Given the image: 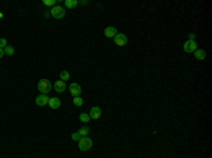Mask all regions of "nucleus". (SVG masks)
Masks as SVG:
<instances>
[{
	"instance_id": "1",
	"label": "nucleus",
	"mask_w": 212,
	"mask_h": 158,
	"mask_svg": "<svg viewBox=\"0 0 212 158\" xmlns=\"http://www.w3.org/2000/svg\"><path fill=\"white\" fill-rule=\"evenodd\" d=\"M37 89L40 91L41 95H48L52 91V83L49 82L48 79H41L37 85Z\"/></svg>"
},
{
	"instance_id": "2",
	"label": "nucleus",
	"mask_w": 212,
	"mask_h": 158,
	"mask_svg": "<svg viewBox=\"0 0 212 158\" xmlns=\"http://www.w3.org/2000/svg\"><path fill=\"white\" fill-rule=\"evenodd\" d=\"M49 16L57 18V20H59V18L65 17V9L61 6H58V4H55V6L51 7V10H49Z\"/></svg>"
},
{
	"instance_id": "3",
	"label": "nucleus",
	"mask_w": 212,
	"mask_h": 158,
	"mask_svg": "<svg viewBox=\"0 0 212 158\" xmlns=\"http://www.w3.org/2000/svg\"><path fill=\"white\" fill-rule=\"evenodd\" d=\"M92 140L89 137H81V140L78 141V147H79L81 151H89L92 148Z\"/></svg>"
},
{
	"instance_id": "4",
	"label": "nucleus",
	"mask_w": 212,
	"mask_h": 158,
	"mask_svg": "<svg viewBox=\"0 0 212 158\" xmlns=\"http://www.w3.org/2000/svg\"><path fill=\"white\" fill-rule=\"evenodd\" d=\"M182 48H184L185 52H188V54H192V52H195V51L198 49V44H197V41L188 40V41H185V43H184Z\"/></svg>"
},
{
	"instance_id": "5",
	"label": "nucleus",
	"mask_w": 212,
	"mask_h": 158,
	"mask_svg": "<svg viewBox=\"0 0 212 158\" xmlns=\"http://www.w3.org/2000/svg\"><path fill=\"white\" fill-rule=\"evenodd\" d=\"M113 40H115V43H116V45H119V47H125L127 44V37L122 33H117Z\"/></svg>"
},
{
	"instance_id": "6",
	"label": "nucleus",
	"mask_w": 212,
	"mask_h": 158,
	"mask_svg": "<svg viewBox=\"0 0 212 158\" xmlns=\"http://www.w3.org/2000/svg\"><path fill=\"white\" fill-rule=\"evenodd\" d=\"M101 116H102L101 107L95 106V107H92V109H91V112H89V118H93V120H99V118H101Z\"/></svg>"
},
{
	"instance_id": "7",
	"label": "nucleus",
	"mask_w": 212,
	"mask_h": 158,
	"mask_svg": "<svg viewBox=\"0 0 212 158\" xmlns=\"http://www.w3.org/2000/svg\"><path fill=\"white\" fill-rule=\"evenodd\" d=\"M69 92H71V95H72L74 97H77V96H79V95H81L82 89H81L79 83H71V85H69Z\"/></svg>"
},
{
	"instance_id": "8",
	"label": "nucleus",
	"mask_w": 212,
	"mask_h": 158,
	"mask_svg": "<svg viewBox=\"0 0 212 158\" xmlns=\"http://www.w3.org/2000/svg\"><path fill=\"white\" fill-rule=\"evenodd\" d=\"M48 102H49L48 95H40V96L35 97V103H37L38 106H45V105H48Z\"/></svg>"
},
{
	"instance_id": "9",
	"label": "nucleus",
	"mask_w": 212,
	"mask_h": 158,
	"mask_svg": "<svg viewBox=\"0 0 212 158\" xmlns=\"http://www.w3.org/2000/svg\"><path fill=\"white\" fill-rule=\"evenodd\" d=\"M52 88L55 89V92H58V93H62V92L67 91V83L62 82V81H57V82L52 85Z\"/></svg>"
},
{
	"instance_id": "10",
	"label": "nucleus",
	"mask_w": 212,
	"mask_h": 158,
	"mask_svg": "<svg viewBox=\"0 0 212 158\" xmlns=\"http://www.w3.org/2000/svg\"><path fill=\"white\" fill-rule=\"evenodd\" d=\"M48 106L51 107L52 110H57L59 106H61V100L58 97H49V102H48Z\"/></svg>"
},
{
	"instance_id": "11",
	"label": "nucleus",
	"mask_w": 212,
	"mask_h": 158,
	"mask_svg": "<svg viewBox=\"0 0 212 158\" xmlns=\"http://www.w3.org/2000/svg\"><path fill=\"white\" fill-rule=\"evenodd\" d=\"M103 34H105V37H108V38H115V35L117 34V30L115 27H106Z\"/></svg>"
},
{
	"instance_id": "12",
	"label": "nucleus",
	"mask_w": 212,
	"mask_h": 158,
	"mask_svg": "<svg viewBox=\"0 0 212 158\" xmlns=\"http://www.w3.org/2000/svg\"><path fill=\"white\" fill-rule=\"evenodd\" d=\"M194 55H195V58L200 59V61H204V59L206 58V52L204 51V49H197V51L194 52Z\"/></svg>"
},
{
	"instance_id": "13",
	"label": "nucleus",
	"mask_w": 212,
	"mask_h": 158,
	"mask_svg": "<svg viewBox=\"0 0 212 158\" xmlns=\"http://www.w3.org/2000/svg\"><path fill=\"white\" fill-rule=\"evenodd\" d=\"M78 4H79L78 0H65V7H67V9H74Z\"/></svg>"
},
{
	"instance_id": "14",
	"label": "nucleus",
	"mask_w": 212,
	"mask_h": 158,
	"mask_svg": "<svg viewBox=\"0 0 212 158\" xmlns=\"http://www.w3.org/2000/svg\"><path fill=\"white\" fill-rule=\"evenodd\" d=\"M89 127L88 126H82V127L78 130V133H79V136L81 137H88V134H89Z\"/></svg>"
},
{
	"instance_id": "15",
	"label": "nucleus",
	"mask_w": 212,
	"mask_h": 158,
	"mask_svg": "<svg viewBox=\"0 0 212 158\" xmlns=\"http://www.w3.org/2000/svg\"><path fill=\"white\" fill-rule=\"evenodd\" d=\"M68 79H69V72H68V71H62V72L59 73V81H62V82H67Z\"/></svg>"
},
{
	"instance_id": "16",
	"label": "nucleus",
	"mask_w": 212,
	"mask_h": 158,
	"mask_svg": "<svg viewBox=\"0 0 212 158\" xmlns=\"http://www.w3.org/2000/svg\"><path fill=\"white\" fill-rule=\"evenodd\" d=\"M3 51H4V55H10V57H12V55H14L16 49H14V47H12V45H7L6 48L3 49Z\"/></svg>"
},
{
	"instance_id": "17",
	"label": "nucleus",
	"mask_w": 212,
	"mask_h": 158,
	"mask_svg": "<svg viewBox=\"0 0 212 158\" xmlns=\"http://www.w3.org/2000/svg\"><path fill=\"white\" fill-rule=\"evenodd\" d=\"M79 120L82 123H85V124H86V123H89V120H91L89 114H88V113H82V114H79Z\"/></svg>"
},
{
	"instance_id": "18",
	"label": "nucleus",
	"mask_w": 212,
	"mask_h": 158,
	"mask_svg": "<svg viewBox=\"0 0 212 158\" xmlns=\"http://www.w3.org/2000/svg\"><path fill=\"white\" fill-rule=\"evenodd\" d=\"M72 102H74V105H75V106H82V105H83V100H82V99H81V96L74 97V100H72Z\"/></svg>"
},
{
	"instance_id": "19",
	"label": "nucleus",
	"mask_w": 212,
	"mask_h": 158,
	"mask_svg": "<svg viewBox=\"0 0 212 158\" xmlns=\"http://www.w3.org/2000/svg\"><path fill=\"white\" fill-rule=\"evenodd\" d=\"M43 4H44V6L54 7V6H55V0H43Z\"/></svg>"
},
{
	"instance_id": "20",
	"label": "nucleus",
	"mask_w": 212,
	"mask_h": 158,
	"mask_svg": "<svg viewBox=\"0 0 212 158\" xmlns=\"http://www.w3.org/2000/svg\"><path fill=\"white\" fill-rule=\"evenodd\" d=\"M71 138L74 141H79L81 140V136H79V133L78 131H75V133H72V136H71Z\"/></svg>"
},
{
	"instance_id": "21",
	"label": "nucleus",
	"mask_w": 212,
	"mask_h": 158,
	"mask_svg": "<svg viewBox=\"0 0 212 158\" xmlns=\"http://www.w3.org/2000/svg\"><path fill=\"white\" fill-rule=\"evenodd\" d=\"M7 47V40L6 38H0V48L3 49Z\"/></svg>"
},
{
	"instance_id": "22",
	"label": "nucleus",
	"mask_w": 212,
	"mask_h": 158,
	"mask_svg": "<svg viewBox=\"0 0 212 158\" xmlns=\"http://www.w3.org/2000/svg\"><path fill=\"white\" fill-rule=\"evenodd\" d=\"M190 40H192V41H195V34H194V33H191V34H190Z\"/></svg>"
},
{
	"instance_id": "23",
	"label": "nucleus",
	"mask_w": 212,
	"mask_h": 158,
	"mask_svg": "<svg viewBox=\"0 0 212 158\" xmlns=\"http://www.w3.org/2000/svg\"><path fill=\"white\" fill-rule=\"evenodd\" d=\"M79 4H82V6H85V4H88V0H81Z\"/></svg>"
},
{
	"instance_id": "24",
	"label": "nucleus",
	"mask_w": 212,
	"mask_h": 158,
	"mask_svg": "<svg viewBox=\"0 0 212 158\" xmlns=\"http://www.w3.org/2000/svg\"><path fill=\"white\" fill-rule=\"evenodd\" d=\"M3 57H4V51L0 48V58H3Z\"/></svg>"
},
{
	"instance_id": "25",
	"label": "nucleus",
	"mask_w": 212,
	"mask_h": 158,
	"mask_svg": "<svg viewBox=\"0 0 212 158\" xmlns=\"http://www.w3.org/2000/svg\"><path fill=\"white\" fill-rule=\"evenodd\" d=\"M0 18H3V14H2V13H0Z\"/></svg>"
}]
</instances>
